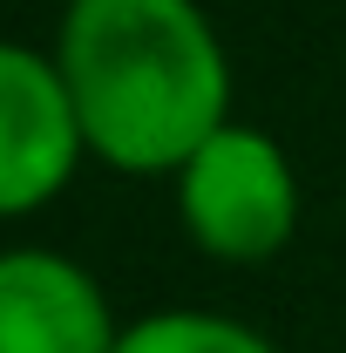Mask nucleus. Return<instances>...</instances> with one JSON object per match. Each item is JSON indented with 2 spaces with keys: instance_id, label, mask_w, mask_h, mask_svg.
<instances>
[{
  "instance_id": "f257e3e1",
  "label": "nucleus",
  "mask_w": 346,
  "mask_h": 353,
  "mask_svg": "<svg viewBox=\"0 0 346 353\" xmlns=\"http://www.w3.org/2000/svg\"><path fill=\"white\" fill-rule=\"evenodd\" d=\"M48 54L116 176H170L231 123V48L197 0H68Z\"/></svg>"
},
{
  "instance_id": "f03ea898",
  "label": "nucleus",
  "mask_w": 346,
  "mask_h": 353,
  "mask_svg": "<svg viewBox=\"0 0 346 353\" xmlns=\"http://www.w3.org/2000/svg\"><path fill=\"white\" fill-rule=\"evenodd\" d=\"M176 231L217 265H272L305 224V183L285 143L258 123L211 130L170 170Z\"/></svg>"
},
{
  "instance_id": "7ed1b4c3",
  "label": "nucleus",
  "mask_w": 346,
  "mask_h": 353,
  "mask_svg": "<svg viewBox=\"0 0 346 353\" xmlns=\"http://www.w3.org/2000/svg\"><path fill=\"white\" fill-rule=\"evenodd\" d=\"M82 163L88 136L54 54L0 34V218L48 211Z\"/></svg>"
},
{
  "instance_id": "20e7f679",
  "label": "nucleus",
  "mask_w": 346,
  "mask_h": 353,
  "mask_svg": "<svg viewBox=\"0 0 346 353\" xmlns=\"http://www.w3.org/2000/svg\"><path fill=\"white\" fill-rule=\"evenodd\" d=\"M123 326L82 259L54 245L0 252V353H116Z\"/></svg>"
},
{
  "instance_id": "39448f33",
  "label": "nucleus",
  "mask_w": 346,
  "mask_h": 353,
  "mask_svg": "<svg viewBox=\"0 0 346 353\" xmlns=\"http://www.w3.org/2000/svg\"><path fill=\"white\" fill-rule=\"evenodd\" d=\"M116 353H278L272 333H258L238 312H204V306H156L123 326Z\"/></svg>"
}]
</instances>
